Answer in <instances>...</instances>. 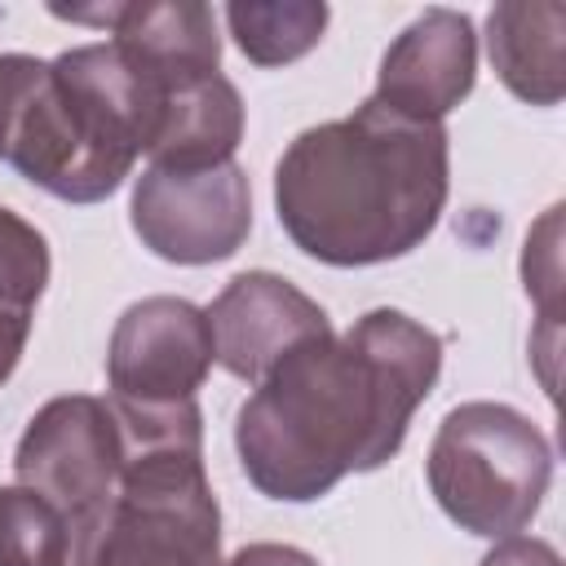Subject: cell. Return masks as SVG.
Wrapping results in <instances>:
<instances>
[{"label":"cell","mask_w":566,"mask_h":566,"mask_svg":"<svg viewBox=\"0 0 566 566\" xmlns=\"http://www.w3.org/2000/svg\"><path fill=\"white\" fill-rule=\"evenodd\" d=\"M111 402L124 424V464L111 495L71 522L66 566H226L199 402Z\"/></svg>","instance_id":"cell-4"},{"label":"cell","mask_w":566,"mask_h":566,"mask_svg":"<svg viewBox=\"0 0 566 566\" xmlns=\"http://www.w3.org/2000/svg\"><path fill=\"white\" fill-rule=\"evenodd\" d=\"M243 137V97L226 75L195 80L164 97L146 164L155 168H208L234 159Z\"/></svg>","instance_id":"cell-13"},{"label":"cell","mask_w":566,"mask_h":566,"mask_svg":"<svg viewBox=\"0 0 566 566\" xmlns=\"http://www.w3.org/2000/svg\"><path fill=\"white\" fill-rule=\"evenodd\" d=\"M522 283L526 296L539 305V336L544 358L557 354V318H562V203H553L526 234V252H522Z\"/></svg>","instance_id":"cell-17"},{"label":"cell","mask_w":566,"mask_h":566,"mask_svg":"<svg viewBox=\"0 0 566 566\" xmlns=\"http://www.w3.org/2000/svg\"><path fill=\"white\" fill-rule=\"evenodd\" d=\"M424 478L438 509L478 539H509L531 526L553 482L544 429L509 402H460L442 416Z\"/></svg>","instance_id":"cell-5"},{"label":"cell","mask_w":566,"mask_h":566,"mask_svg":"<svg viewBox=\"0 0 566 566\" xmlns=\"http://www.w3.org/2000/svg\"><path fill=\"white\" fill-rule=\"evenodd\" d=\"M124 464V424L111 398L97 394H62L49 398L22 429L13 451L18 486L44 495L66 526L93 513Z\"/></svg>","instance_id":"cell-7"},{"label":"cell","mask_w":566,"mask_h":566,"mask_svg":"<svg viewBox=\"0 0 566 566\" xmlns=\"http://www.w3.org/2000/svg\"><path fill=\"white\" fill-rule=\"evenodd\" d=\"M111 44L164 97L195 80L221 75L217 13L212 4H199V0L115 4Z\"/></svg>","instance_id":"cell-11"},{"label":"cell","mask_w":566,"mask_h":566,"mask_svg":"<svg viewBox=\"0 0 566 566\" xmlns=\"http://www.w3.org/2000/svg\"><path fill=\"white\" fill-rule=\"evenodd\" d=\"M473 80H478V35L469 13L424 9L385 49L371 102L420 124H442L473 93Z\"/></svg>","instance_id":"cell-10"},{"label":"cell","mask_w":566,"mask_h":566,"mask_svg":"<svg viewBox=\"0 0 566 566\" xmlns=\"http://www.w3.org/2000/svg\"><path fill=\"white\" fill-rule=\"evenodd\" d=\"M332 9L318 0H234L226 4V27L239 53L252 66H287L305 57L323 31Z\"/></svg>","instance_id":"cell-14"},{"label":"cell","mask_w":566,"mask_h":566,"mask_svg":"<svg viewBox=\"0 0 566 566\" xmlns=\"http://www.w3.org/2000/svg\"><path fill=\"white\" fill-rule=\"evenodd\" d=\"M164 93L111 40L57 57L0 53V159L66 203L111 199L150 150Z\"/></svg>","instance_id":"cell-3"},{"label":"cell","mask_w":566,"mask_h":566,"mask_svg":"<svg viewBox=\"0 0 566 566\" xmlns=\"http://www.w3.org/2000/svg\"><path fill=\"white\" fill-rule=\"evenodd\" d=\"M71 526L31 486H0V566H66Z\"/></svg>","instance_id":"cell-15"},{"label":"cell","mask_w":566,"mask_h":566,"mask_svg":"<svg viewBox=\"0 0 566 566\" xmlns=\"http://www.w3.org/2000/svg\"><path fill=\"white\" fill-rule=\"evenodd\" d=\"M442 371V336L402 310H367L349 332L301 340L234 416L248 482L287 504L327 495L349 473L398 455Z\"/></svg>","instance_id":"cell-1"},{"label":"cell","mask_w":566,"mask_h":566,"mask_svg":"<svg viewBox=\"0 0 566 566\" xmlns=\"http://www.w3.org/2000/svg\"><path fill=\"white\" fill-rule=\"evenodd\" d=\"M31 314H4L0 318V385L13 376V367H18V358H22V349H27V340H31Z\"/></svg>","instance_id":"cell-19"},{"label":"cell","mask_w":566,"mask_h":566,"mask_svg":"<svg viewBox=\"0 0 566 566\" xmlns=\"http://www.w3.org/2000/svg\"><path fill=\"white\" fill-rule=\"evenodd\" d=\"M566 9L553 0H504L486 13V53L500 84L531 106L566 97Z\"/></svg>","instance_id":"cell-12"},{"label":"cell","mask_w":566,"mask_h":566,"mask_svg":"<svg viewBox=\"0 0 566 566\" xmlns=\"http://www.w3.org/2000/svg\"><path fill=\"white\" fill-rule=\"evenodd\" d=\"M133 234L159 261L212 265L234 256L252 234V181L226 159L208 168H155L133 181Z\"/></svg>","instance_id":"cell-6"},{"label":"cell","mask_w":566,"mask_h":566,"mask_svg":"<svg viewBox=\"0 0 566 566\" xmlns=\"http://www.w3.org/2000/svg\"><path fill=\"white\" fill-rule=\"evenodd\" d=\"M217 363L208 314L186 296L133 301L106 345L111 398L142 407L195 402L199 385Z\"/></svg>","instance_id":"cell-8"},{"label":"cell","mask_w":566,"mask_h":566,"mask_svg":"<svg viewBox=\"0 0 566 566\" xmlns=\"http://www.w3.org/2000/svg\"><path fill=\"white\" fill-rule=\"evenodd\" d=\"M203 314L212 327L217 363L248 385L265 380V371L283 354H292L301 340L332 332L327 310L314 296H305L296 283L270 270L234 274Z\"/></svg>","instance_id":"cell-9"},{"label":"cell","mask_w":566,"mask_h":566,"mask_svg":"<svg viewBox=\"0 0 566 566\" xmlns=\"http://www.w3.org/2000/svg\"><path fill=\"white\" fill-rule=\"evenodd\" d=\"M451 195L442 124L363 102L345 119L296 133L274 168L283 234L323 265H380L416 252Z\"/></svg>","instance_id":"cell-2"},{"label":"cell","mask_w":566,"mask_h":566,"mask_svg":"<svg viewBox=\"0 0 566 566\" xmlns=\"http://www.w3.org/2000/svg\"><path fill=\"white\" fill-rule=\"evenodd\" d=\"M226 566H318L305 548H296V544H270V539H261V544H243Z\"/></svg>","instance_id":"cell-18"},{"label":"cell","mask_w":566,"mask_h":566,"mask_svg":"<svg viewBox=\"0 0 566 566\" xmlns=\"http://www.w3.org/2000/svg\"><path fill=\"white\" fill-rule=\"evenodd\" d=\"M49 243L44 234L0 203V318L4 314H31L49 287Z\"/></svg>","instance_id":"cell-16"}]
</instances>
